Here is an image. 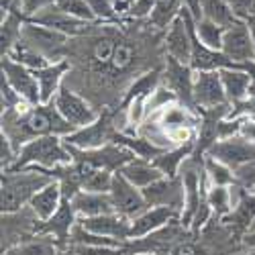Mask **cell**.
Returning a JSON list of instances; mask_svg holds the SVG:
<instances>
[{"label": "cell", "mask_w": 255, "mask_h": 255, "mask_svg": "<svg viewBox=\"0 0 255 255\" xmlns=\"http://www.w3.org/2000/svg\"><path fill=\"white\" fill-rule=\"evenodd\" d=\"M76 255H125L123 247H102V245H70Z\"/></svg>", "instance_id": "obj_39"}, {"label": "cell", "mask_w": 255, "mask_h": 255, "mask_svg": "<svg viewBox=\"0 0 255 255\" xmlns=\"http://www.w3.org/2000/svg\"><path fill=\"white\" fill-rule=\"evenodd\" d=\"M161 80H163V86L172 90L182 104L190 106V109H196L194 98H192V90H194V70L192 68L167 57Z\"/></svg>", "instance_id": "obj_14"}, {"label": "cell", "mask_w": 255, "mask_h": 255, "mask_svg": "<svg viewBox=\"0 0 255 255\" xmlns=\"http://www.w3.org/2000/svg\"><path fill=\"white\" fill-rule=\"evenodd\" d=\"M155 2H157V0H135V4H133L129 10H131V14H133L135 18H143V16L149 18V14H151Z\"/></svg>", "instance_id": "obj_42"}, {"label": "cell", "mask_w": 255, "mask_h": 255, "mask_svg": "<svg viewBox=\"0 0 255 255\" xmlns=\"http://www.w3.org/2000/svg\"><path fill=\"white\" fill-rule=\"evenodd\" d=\"M129 255H151V253H129Z\"/></svg>", "instance_id": "obj_49"}, {"label": "cell", "mask_w": 255, "mask_h": 255, "mask_svg": "<svg viewBox=\"0 0 255 255\" xmlns=\"http://www.w3.org/2000/svg\"><path fill=\"white\" fill-rule=\"evenodd\" d=\"M204 172L210 186H227V188L235 186V172L210 155H204Z\"/></svg>", "instance_id": "obj_34"}, {"label": "cell", "mask_w": 255, "mask_h": 255, "mask_svg": "<svg viewBox=\"0 0 255 255\" xmlns=\"http://www.w3.org/2000/svg\"><path fill=\"white\" fill-rule=\"evenodd\" d=\"M231 61L239 63L245 68H255V43L251 31L245 20H239L233 27L225 29L223 35V49H221Z\"/></svg>", "instance_id": "obj_8"}, {"label": "cell", "mask_w": 255, "mask_h": 255, "mask_svg": "<svg viewBox=\"0 0 255 255\" xmlns=\"http://www.w3.org/2000/svg\"><path fill=\"white\" fill-rule=\"evenodd\" d=\"M68 72H70L68 59L57 61V63H49L47 68L35 72V78H37V84H39V92H41V104H47L55 98V94L63 86V82H66Z\"/></svg>", "instance_id": "obj_20"}, {"label": "cell", "mask_w": 255, "mask_h": 255, "mask_svg": "<svg viewBox=\"0 0 255 255\" xmlns=\"http://www.w3.org/2000/svg\"><path fill=\"white\" fill-rule=\"evenodd\" d=\"M237 18L247 20L251 14H255V0H227Z\"/></svg>", "instance_id": "obj_41"}, {"label": "cell", "mask_w": 255, "mask_h": 255, "mask_svg": "<svg viewBox=\"0 0 255 255\" xmlns=\"http://www.w3.org/2000/svg\"><path fill=\"white\" fill-rule=\"evenodd\" d=\"M180 10H182V0H157L149 14V23L159 31H167V27L174 23V18L180 14Z\"/></svg>", "instance_id": "obj_33"}, {"label": "cell", "mask_w": 255, "mask_h": 255, "mask_svg": "<svg viewBox=\"0 0 255 255\" xmlns=\"http://www.w3.org/2000/svg\"><path fill=\"white\" fill-rule=\"evenodd\" d=\"M194 29H196V37L200 39L202 45H206L208 49H215V51H221L223 49L225 27L212 23L210 18H200Z\"/></svg>", "instance_id": "obj_35"}, {"label": "cell", "mask_w": 255, "mask_h": 255, "mask_svg": "<svg viewBox=\"0 0 255 255\" xmlns=\"http://www.w3.org/2000/svg\"><path fill=\"white\" fill-rule=\"evenodd\" d=\"M206 155L219 159L221 163L229 165L233 172H237L239 167L255 161V145L249 143L247 139H243L241 135H235V137L217 141L206 151Z\"/></svg>", "instance_id": "obj_10"}, {"label": "cell", "mask_w": 255, "mask_h": 255, "mask_svg": "<svg viewBox=\"0 0 255 255\" xmlns=\"http://www.w3.org/2000/svg\"><path fill=\"white\" fill-rule=\"evenodd\" d=\"M0 96H2V113H8V111H18V109H27L25 100L20 98L14 88L8 84V80L2 76L0 80Z\"/></svg>", "instance_id": "obj_38"}, {"label": "cell", "mask_w": 255, "mask_h": 255, "mask_svg": "<svg viewBox=\"0 0 255 255\" xmlns=\"http://www.w3.org/2000/svg\"><path fill=\"white\" fill-rule=\"evenodd\" d=\"M161 76H163V72H161L159 68H155V70H151V72L139 76V78L131 84V86H129L127 94L123 96L121 106H127V104H129L131 100H135V98H147V100H149V96L161 86Z\"/></svg>", "instance_id": "obj_26"}, {"label": "cell", "mask_w": 255, "mask_h": 255, "mask_svg": "<svg viewBox=\"0 0 255 255\" xmlns=\"http://www.w3.org/2000/svg\"><path fill=\"white\" fill-rule=\"evenodd\" d=\"M70 202L76 210L78 219H90V217H100V215L115 212L111 194H98V192H86V190H82Z\"/></svg>", "instance_id": "obj_21"}, {"label": "cell", "mask_w": 255, "mask_h": 255, "mask_svg": "<svg viewBox=\"0 0 255 255\" xmlns=\"http://www.w3.org/2000/svg\"><path fill=\"white\" fill-rule=\"evenodd\" d=\"M55 178L41 167H27L18 172H2V194H0V208L2 212H16L29 206L33 196L51 184Z\"/></svg>", "instance_id": "obj_2"}, {"label": "cell", "mask_w": 255, "mask_h": 255, "mask_svg": "<svg viewBox=\"0 0 255 255\" xmlns=\"http://www.w3.org/2000/svg\"><path fill=\"white\" fill-rule=\"evenodd\" d=\"M119 125L115 121V113L113 111H102L100 117L88 125L82 127V129L74 131L72 135L63 137L68 145L78 147V149H98V147H104L115 141V135L119 133Z\"/></svg>", "instance_id": "obj_5"}, {"label": "cell", "mask_w": 255, "mask_h": 255, "mask_svg": "<svg viewBox=\"0 0 255 255\" xmlns=\"http://www.w3.org/2000/svg\"><path fill=\"white\" fill-rule=\"evenodd\" d=\"M133 59H135V49L129 45V41H119L117 49H115V53H113V59H111L109 70L115 72V74H125V72L131 70Z\"/></svg>", "instance_id": "obj_36"}, {"label": "cell", "mask_w": 255, "mask_h": 255, "mask_svg": "<svg viewBox=\"0 0 255 255\" xmlns=\"http://www.w3.org/2000/svg\"><path fill=\"white\" fill-rule=\"evenodd\" d=\"M253 229H255V227H253Z\"/></svg>", "instance_id": "obj_52"}, {"label": "cell", "mask_w": 255, "mask_h": 255, "mask_svg": "<svg viewBox=\"0 0 255 255\" xmlns=\"http://www.w3.org/2000/svg\"><path fill=\"white\" fill-rule=\"evenodd\" d=\"M247 255H255V251H251V253H247Z\"/></svg>", "instance_id": "obj_50"}, {"label": "cell", "mask_w": 255, "mask_h": 255, "mask_svg": "<svg viewBox=\"0 0 255 255\" xmlns=\"http://www.w3.org/2000/svg\"><path fill=\"white\" fill-rule=\"evenodd\" d=\"M163 41H165L167 57L190 66V59H192V33H190V27L186 25V20L180 14L167 27Z\"/></svg>", "instance_id": "obj_19"}, {"label": "cell", "mask_w": 255, "mask_h": 255, "mask_svg": "<svg viewBox=\"0 0 255 255\" xmlns=\"http://www.w3.org/2000/svg\"><path fill=\"white\" fill-rule=\"evenodd\" d=\"M111 198H113V206H115V212L125 219H137L139 215L149 208L147 204L145 196H143V190L135 188L129 180H125L119 172L115 174L113 178V188H111Z\"/></svg>", "instance_id": "obj_9"}, {"label": "cell", "mask_w": 255, "mask_h": 255, "mask_svg": "<svg viewBox=\"0 0 255 255\" xmlns=\"http://www.w3.org/2000/svg\"><path fill=\"white\" fill-rule=\"evenodd\" d=\"M68 39H70L68 35L35 25L31 20L23 23V41L35 51H39L41 55H45L51 63L63 61V49L68 45Z\"/></svg>", "instance_id": "obj_6"}, {"label": "cell", "mask_w": 255, "mask_h": 255, "mask_svg": "<svg viewBox=\"0 0 255 255\" xmlns=\"http://www.w3.org/2000/svg\"><path fill=\"white\" fill-rule=\"evenodd\" d=\"M206 202L212 210V219L223 221L231 215L235 198H233V188L227 186H210L206 190Z\"/></svg>", "instance_id": "obj_29"}, {"label": "cell", "mask_w": 255, "mask_h": 255, "mask_svg": "<svg viewBox=\"0 0 255 255\" xmlns=\"http://www.w3.org/2000/svg\"><path fill=\"white\" fill-rule=\"evenodd\" d=\"M153 255H172L169 251H157V253H153Z\"/></svg>", "instance_id": "obj_48"}, {"label": "cell", "mask_w": 255, "mask_h": 255, "mask_svg": "<svg viewBox=\"0 0 255 255\" xmlns=\"http://www.w3.org/2000/svg\"><path fill=\"white\" fill-rule=\"evenodd\" d=\"M253 76L245 70H221V82L231 106H239L249 98Z\"/></svg>", "instance_id": "obj_23"}, {"label": "cell", "mask_w": 255, "mask_h": 255, "mask_svg": "<svg viewBox=\"0 0 255 255\" xmlns=\"http://www.w3.org/2000/svg\"><path fill=\"white\" fill-rule=\"evenodd\" d=\"M59 249H63V247H59V243L53 237L35 235L23 243L2 251V255H57Z\"/></svg>", "instance_id": "obj_27"}, {"label": "cell", "mask_w": 255, "mask_h": 255, "mask_svg": "<svg viewBox=\"0 0 255 255\" xmlns=\"http://www.w3.org/2000/svg\"><path fill=\"white\" fill-rule=\"evenodd\" d=\"M27 20H31V23H35V25H41V27L53 29L57 33H63L68 37H82V35H86L88 29L92 27V23H86V20H80V18L68 14V12H63L55 4L35 12Z\"/></svg>", "instance_id": "obj_13"}, {"label": "cell", "mask_w": 255, "mask_h": 255, "mask_svg": "<svg viewBox=\"0 0 255 255\" xmlns=\"http://www.w3.org/2000/svg\"><path fill=\"white\" fill-rule=\"evenodd\" d=\"M76 223H78V215H76L72 202L63 198V202H61V206H59V210L55 212V215L45 223H39L37 235L53 237L59 243V247L66 249L68 243H70V237H72V231H74Z\"/></svg>", "instance_id": "obj_16"}, {"label": "cell", "mask_w": 255, "mask_h": 255, "mask_svg": "<svg viewBox=\"0 0 255 255\" xmlns=\"http://www.w3.org/2000/svg\"><path fill=\"white\" fill-rule=\"evenodd\" d=\"M239 135H241L243 139H247L249 143L255 145V119H253V117H243Z\"/></svg>", "instance_id": "obj_43"}, {"label": "cell", "mask_w": 255, "mask_h": 255, "mask_svg": "<svg viewBox=\"0 0 255 255\" xmlns=\"http://www.w3.org/2000/svg\"><path fill=\"white\" fill-rule=\"evenodd\" d=\"M80 163V161H76ZM82 167V190L86 192H98V194H111V188H113V172H106V169H96L90 165H84Z\"/></svg>", "instance_id": "obj_28"}, {"label": "cell", "mask_w": 255, "mask_h": 255, "mask_svg": "<svg viewBox=\"0 0 255 255\" xmlns=\"http://www.w3.org/2000/svg\"><path fill=\"white\" fill-rule=\"evenodd\" d=\"M113 2H115V4H117V2H119V0H113Z\"/></svg>", "instance_id": "obj_51"}, {"label": "cell", "mask_w": 255, "mask_h": 255, "mask_svg": "<svg viewBox=\"0 0 255 255\" xmlns=\"http://www.w3.org/2000/svg\"><path fill=\"white\" fill-rule=\"evenodd\" d=\"M72 161L74 157L63 137H37L20 147L14 165L6 169V172H18V169H27V167L53 169Z\"/></svg>", "instance_id": "obj_3"}, {"label": "cell", "mask_w": 255, "mask_h": 255, "mask_svg": "<svg viewBox=\"0 0 255 255\" xmlns=\"http://www.w3.org/2000/svg\"><path fill=\"white\" fill-rule=\"evenodd\" d=\"M78 223L100 237H109L121 243H127L131 239V221L125 219L117 212H109V215H100V217H90V219H78Z\"/></svg>", "instance_id": "obj_17"}, {"label": "cell", "mask_w": 255, "mask_h": 255, "mask_svg": "<svg viewBox=\"0 0 255 255\" xmlns=\"http://www.w3.org/2000/svg\"><path fill=\"white\" fill-rule=\"evenodd\" d=\"M76 129L59 115L53 100L39 106L2 113V135L10 139L14 149L37 137H68Z\"/></svg>", "instance_id": "obj_1"}, {"label": "cell", "mask_w": 255, "mask_h": 255, "mask_svg": "<svg viewBox=\"0 0 255 255\" xmlns=\"http://www.w3.org/2000/svg\"><path fill=\"white\" fill-rule=\"evenodd\" d=\"M196 111H210L229 104L221 72H194V90H192Z\"/></svg>", "instance_id": "obj_11"}, {"label": "cell", "mask_w": 255, "mask_h": 255, "mask_svg": "<svg viewBox=\"0 0 255 255\" xmlns=\"http://www.w3.org/2000/svg\"><path fill=\"white\" fill-rule=\"evenodd\" d=\"M57 8H61L63 12H68L80 20H86V23H96V14L94 10L90 8L88 0H57L55 2Z\"/></svg>", "instance_id": "obj_37"}, {"label": "cell", "mask_w": 255, "mask_h": 255, "mask_svg": "<svg viewBox=\"0 0 255 255\" xmlns=\"http://www.w3.org/2000/svg\"><path fill=\"white\" fill-rule=\"evenodd\" d=\"M6 57H10L12 61L20 63V66H25V68H29V70H33V72L43 70V68H47L49 63H51L45 55H41L39 51H35L33 47H29L23 39H20L18 43L10 49V53H8Z\"/></svg>", "instance_id": "obj_32"}, {"label": "cell", "mask_w": 255, "mask_h": 255, "mask_svg": "<svg viewBox=\"0 0 255 255\" xmlns=\"http://www.w3.org/2000/svg\"><path fill=\"white\" fill-rule=\"evenodd\" d=\"M2 76L8 80V84L14 88V92L25 100L27 106H39L41 104V92L35 78V72L12 61L10 57H2Z\"/></svg>", "instance_id": "obj_12"}, {"label": "cell", "mask_w": 255, "mask_h": 255, "mask_svg": "<svg viewBox=\"0 0 255 255\" xmlns=\"http://www.w3.org/2000/svg\"><path fill=\"white\" fill-rule=\"evenodd\" d=\"M182 2H184V6H186L190 12H192V16L196 18V23H198V20L202 18V6H200V0H182Z\"/></svg>", "instance_id": "obj_44"}, {"label": "cell", "mask_w": 255, "mask_h": 255, "mask_svg": "<svg viewBox=\"0 0 255 255\" xmlns=\"http://www.w3.org/2000/svg\"><path fill=\"white\" fill-rule=\"evenodd\" d=\"M88 4L94 10V14H96L98 20H113L115 18L117 8H115L113 0H88Z\"/></svg>", "instance_id": "obj_40"}, {"label": "cell", "mask_w": 255, "mask_h": 255, "mask_svg": "<svg viewBox=\"0 0 255 255\" xmlns=\"http://www.w3.org/2000/svg\"><path fill=\"white\" fill-rule=\"evenodd\" d=\"M61 202H63L61 186L57 180H53L51 184H47L43 190H39V192L33 196V200L29 202V208L35 212V217L41 223H45L59 210Z\"/></svg>", "instance_id": "obj_22"}, {"label": "cell", "mask_w": 255, "mask_h": 255, "mask_svg": "<svg viewBox=\"0 0 255 255\" xmlns=\"http://www.w3.org/2000/svg\"><path fill=\"white\" fill-rule=\"evenodd\" d=\"M245 23H247V27H249V31H251V37H253V43H255V14H251L247 20H245Z\"/></svg>", "instance_id": "obj_45"}, {"label": "cell", "mask_w": 255, "mask_h": 255, "mask_svg": "<svg viewBox=\"0 0 255 255\" xmlns=\"http://www.w3.org/2000/svg\"><path fill=\"white\" fill-rule=\"evenodd\" d=\"M180 217H182L180 210L167 208V206H149L143 215L131 221V239H143L147 235H151V233L163 229L165 225L180 221Z\"/></svg>", "instance_id": "obj_18"}, {"label": "cell", "mask_w": 255, "mask_h": 255, "mask_svg": "<svg viewBox=\"0 0 255 255\" xmlns=\"http://www.w3.org/2000/svg\"><path fill=\"white\" fill-rule=\"evenodd\" d=\"M57 255H76V253H74L70 247H66V249H59V251H57Z\"/></svg>", "instance_id": "obj_47"}, {"label": "cell", "mask_w": 255, "mask_h": 255, "mask_svg": "<svg viewBox=\"0 0 255 255\" xmlns=\"http://www.w3.org/2000/svg\"><path fill=\"white\" fill-rule=\"evenodd\" d=\"M68 149L74 161H80L84 165H90L96 169H106V172H113V174L121 172L123 165L137 159V155L131 149H127V147L119 143H109L104 147H98V149H78V147L68 145Z\"/></svg>", "instance_id": "obj_4"}, {"label": "cell", "mask_w": 255, "mask_h": 255, "mask_svg": "<svg viewBox=\"0 0 255 255\" xmlns=\"http://www.w3.org/2000/svg\"><path fill=\"white\" fill-rule=\"evenodd\" d=\"M23 23L25 16L16 14V10L8 12L6 18H2V31H0V49H2V57H6L10 53V49L23 39Z\"/></svg>", "instance_id": "obj_30"}, {"label": "cell", "mask_w": 255, "mask_h": 255, "mask_svg": "<svg viewBox=\"0 0 255 255\" xmlns=\"http://www.w3.org/2000/svg\"><path fill=\"white\" fill-rule=\"evenodd\" d=\"M133 4H135V0H119V2L115 4V8H117V10H121V8H125V6L131 8Z\"/></svg>", "instance_id": "obj_46"}, {"label": "cell", "mask_w": 255, "mask_h": 255, "mask_svg": "<svg viewBox=\"0 0 255 255\" xmlns=\"http://www.w3.org/2000/svg\"><path fill=\"white\" fill-rule=\"evenodd\" d=\"M194 143H186V145H178V147H172V149H165L159 157H155L151 163L159 169V172L165 176V178H178L180 176V169L184 165V161L188 157L194 155Z\"/></svg>", "instance_id": "obj_25"}, {"label": "cell", "mask_w": 255, "mask_h": 255, "mask_svg": "<svg viewBox=\"0 0 255 255\" xmlns=\"http://www.w3.org/2000/svg\"><path fill=\"white\" fill-rule=\"evenodd\" d=\"M200 6H202V18H210L212 23H217L225 29L241 20L235 16L227 0H200Z\"/></svg>", "instance_id": "obj_31"}, {"label": "cell", "mask_w": 255, "mask_h": 255, "mask_svg": "<svg viewBox=\"0 0 255 255\" xmlns=\"http://www.w3.org/2000/svg\"><path fill=\"white\" fill-rule=\"evenodd\" d=\"M143 196L149 206H167L174 210H184L186 204V192L182 176L178 178H161L155 184L147 186L143 190Z\"/></svg>", "instance_id": "obj_15"}, {"label": "cell", "mask_w": 255, "mask_h": 255, "mask_svg": "<svg viewBox=\"0 0 255 255\" xmlns=\"http://www.w3.org/2000/svg\"><path fill=\"white\" fill-rule=\"evenodd\" d=\"M53 104L59 111V115L66 119L76 131L82 129V127L92 125L100 117V113H96L86 100L70 88L68 82H63V86L59 88V92L53 98Z\"/></svg>", "instance_id": "obj_7"}, {"label": "cell", "mask_w": 255, "mask_h": 255, "mask_svg": "<svg viewBox=\"0 0 255 255\" xmlns=\"http://www.w3.org/2000/svg\"><path fill=\"white\" fill-rule=\"evenodd\" d=\"M119 174H121L125 180H129V182H131L135 188H139V190H145L147 186H151V184H155L157 180L165 178L151 161L139 159V157L133 159V161H129L127 165H123Z\"/></svg>", "instance_id": "obj_24"}]
</instances>
